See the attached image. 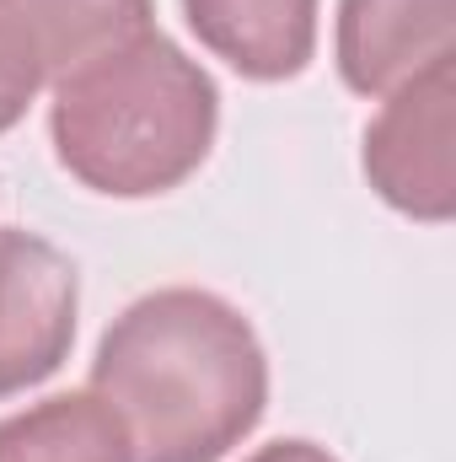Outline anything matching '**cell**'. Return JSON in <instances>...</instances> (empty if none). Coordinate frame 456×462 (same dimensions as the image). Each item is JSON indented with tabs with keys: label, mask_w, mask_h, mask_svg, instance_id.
<instances>
[{
	"label": "cell",
	"mask_w": 456,
	"mask_h": 462,
	"mask_svg": "<svg viewBox=\"0 0 456 462\" xmlns=\"http://www.w3.org/2000/svg\"><path fill=\"white\" fill-rule=\"evenodd\" d=\"M92 387L123 414L134 462H221L269 409V355L226 296L167 285L108 323Z\"/></svg>",
	"instance_id": "cell-1"
},
{
	"label": "cell",
	"mask_w": 456,
	"mask_h": 462,
	"mask_svg": "<svg viewBox=\"0 0 456 462\" xmlns=\"http://www.w3.org/2000/svg\"><path fill=\"white\" fill-rule=\"evenodd\" d=\"M221 129V92L172 38L145 32L54 81L49 140L59 167L108 199L183 189Z\"/></svg>",
	"instance_id": "cell-2"
},
{
	"label": "cell",
	"mask_w": 456,
	"mask_h": 462,
	"mask_svg": "<svg viewBox=\"0 0 456 462\" xmlns=\"http://www.w3.org/2000/svg\"><path fill=\"white\" fill-rule=\"evenodd\" d=\"M456 54L435 60L414 81L381 97L365 124L360 167L370 189L408 221L446 226L456 216Z\"/></svg>",
	"instance_id": "cell-3"
},
{
	"label": "cell",
	"mask_w": 456,
	"mask_h": 462,
	"mask_svg": "<svg viewBox=\"0 0 456 462\" xmlns=\"http://www.w3.org/2000/svg\"><path fill=\"white\" fill-rule=\"evenodd\" d=\"M76 312V263L38 231H0V403L70 360Z\"/></svg>",
	"instance_id": "cell-4"
},
{
	"label": "cell",
	"mask_w": 456,
	"mask_h": 462,
	"mask_svg": "<svg viewBox=\"0 0 456 462\" xmlns=\"http://www.w3.org/2000/svg\"><path fill=\"white\" fill-rule=\"evenodd\" d=\"M456 54V0H339L333 60L349 92L387 97Z\"/></svg>",
	"instance_id": "cell-5"
},
{
	"label": "cell",
	"mask_w": 456,
	"mask_h": 462,
	"mask_svg": "<svg viewBox=\"0 0 456 462\" xmlns=\"http://www.w3.org/2000/svg\"><path fill=\"white\" fill-rule=\"evenodd\" d=\"M183 22L242 81H296L317 54V0H183Z\"/></svg>",
	"instance_id": "cell-6"
},
{
	"label": "cell",
	"mask_w": 456,
	"mask_h": 462,
	"mask_svg": "<svg viewBox=\"0 0 456 462\" xmlns=\"http://www.w3.org/2000/svg\"><path fill=\"white\" fill-rule=\"evenodd\" d=\"M0 462H134V441L114 403L97 387H81L5 414Z\"/></svg>",
	"instance_id": "cell-7"
},
{
	"label": "cell",
	"mask_w": 456,
	"mask_h": 462,
	"mask_svg": "<svg viewBox=\"0 0 456 462\" xmlns=\"http://www.w3.org/2000/svg\"><path fill=\"white\" fill-rule=\"evenodd\" d=\"M5 5L27 22L43 54V70H49V87L123 43L156 32L150 0H5Z\"/></svg>",
	"instance_id": "cell-8"
},
{
	"label": "cell",
	"mask_w": 456,
	"mask_h": 462,
	"mask_svg": "<svg viewBox=\"0 0 456 462\" xmlns=\"http://www.w3.org/2000/svg\"><path fill=\"white\" fill-rule=\"evenodd\" d=\"M49 87V70H43V54L27 32V22L0 0V134L16 129L27 108L38 103V92Z\"/></svg>",
	"instance_id": "cell-9"
},
{
	"label": "cell",
	"mask_w": 456,
	"mask_h": 462,
	"mask_svg": "<svg viewBox=\"0 0 456 462\" xmlns=\"http://www.w3.org/2000/svg\"><path fill=\"white\" fill-rule=\"evenodd\" d=\"M242 462H339L328 447H317V441H306V436H290V441H269V447H258L252 457Z\"/></svg>",
	"instance_id": "cell-10"
}]
</instances>
